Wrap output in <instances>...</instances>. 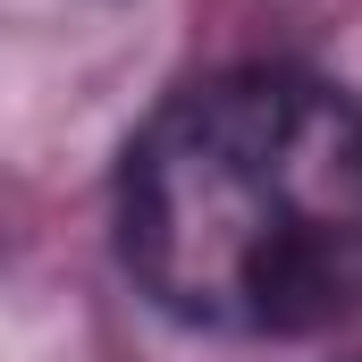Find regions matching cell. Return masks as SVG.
<instances>
[{
    "mask_svg": "<svg viewBox=\"0 0 362 362\" xmlns=\"http://www.w3.org/2000/svg\"><path fill=\"white\" fill-rule=\"evenodd\" d=\"M118 262L185 329H337L362 312V110L303 68L185 85L118 160Z\"/></svg>",
    "mask_w": 362,
    "mask_h": 362,
    "instance_id": "1",
    "label": "cell"
}]
</instances>
